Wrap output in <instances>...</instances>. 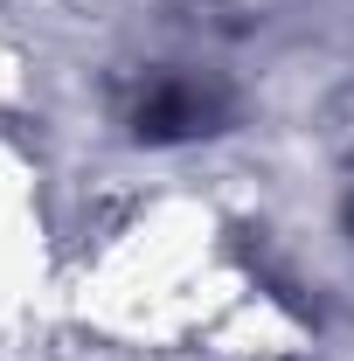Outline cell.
Returning a JSON list of instances; mask_svg holds the SVG:
<instances>
[{"instance_id": "obj_1", "label": "cell", "mask_w": 354, "mask_h": 361, "mask_svg": "<svg viewBox=\"0 0 354 361\" xmlns=\"http://www.w3.org/2000/svg\"><path fill=\"white\" fill-rule=\"evenodd\" d=\"M202 126H209V97L188 84H160L139 104V139H153V146H174V139L202 133Z\"/></svg>"}]
</instances>
